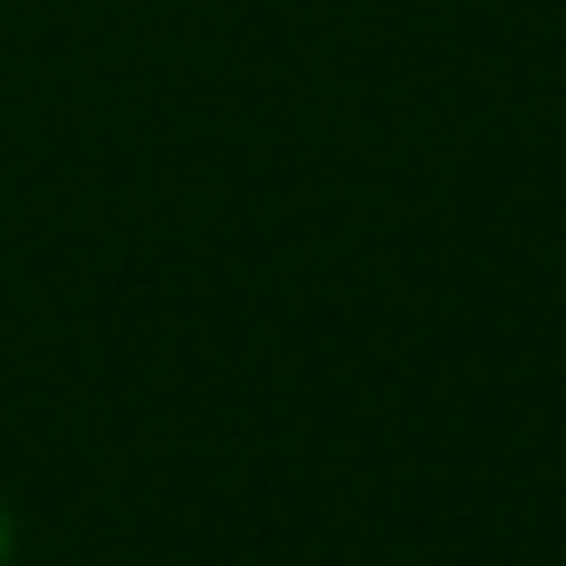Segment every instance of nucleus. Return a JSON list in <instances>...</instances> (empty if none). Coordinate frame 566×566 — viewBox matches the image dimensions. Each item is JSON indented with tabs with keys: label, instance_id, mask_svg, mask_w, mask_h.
Segmentation results:
<instances>
[{
	"label": "nucleus",
	"instance_id": "obj_1",
	"mask_svg": "<svg viewBox=\"0 0 566 566\" xmlns=\"http://www.w3.org/2000/svg\"><path fill=\"white\" fill-rule=\"evenodd\" d=\"M15 545H22V537H15V509L0 501V566H15Z\"/></svg>",
	"mask_w": 566,
	"mask_h": 566
}]
</instances>
